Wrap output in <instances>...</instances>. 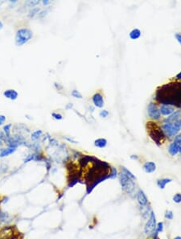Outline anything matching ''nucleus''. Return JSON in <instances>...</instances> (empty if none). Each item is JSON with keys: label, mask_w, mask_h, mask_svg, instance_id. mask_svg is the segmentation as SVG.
Segmentation results:
<instances>
[{"label": "nucleus", "mask_w": 181, "mask_h": 239, "mask_svg": "<svg viewBox=\"0 0 181 239\" xmlns=\"http://www.w3.org/2000/svg\"><path fill=\"white\" fill-rule=\"evenodd\" d=\"M71 95L73 97V98H78V99L82 98V94H81L78 90H76V89H73V90L72 91Z\"/></svg>", "instance_id": "obj_26"}, {"label": "nucleus", "mask_w": 181, "mask_h": 239, "mask_svg": "<svg viewBox=\"0 0 181 239\" xmlns=\"http://www.w3.org/2000/svg\"><path fill=\"white\" fill-rule=\"evenodd\" d=\"M39 3V1H38V0H35V1H27V2H25V4H26L27 6H28V7H36V5H38Z\"/></svg>", "instance_id": "obj_27"}, {"label": "nucleus", "mask_w": 181, "mask_h": 239, "mask_svg": "<svg viewBox=\"0 0 181 239\" xmlns=\"http://www.w3.org/2000/svg\"><path fill=\"white\" fill-rule=\"evenodd\" d=\"M92 101L94 106L97 107V108H102L104 106V105H105L103 96L100 93H96L92 97Z\"/></svg>", "instance_id": "obj_8"}, {"label": "nucleus", "mask_w": 181, "mask_h": 239, "mask_svg": "<svg viewBox=\"0 0 181 239\" xmlns=\"http://www.w3.org/2000/svg\"><path fill=\"white\" fill-rule=\"evenodd\" d=\"M155 98L160 104L181 109V81H171L159 86Z\"/></svg>", "instance_id": "obj_1"}, {"label": "nucleus", "mask_w": 181, "mask_h": 239, "mask_svg": "<svg viewBox=\"0 0 181 239\" xmlns=\"http://www.w3.org/2000/svg\"><path fill=\"white\" fill-rule=\"evenodd\" d=\"M175 38L178 41V43L181 45V33H176L175 34Z\"/></svg>", "instance_id": "obj_35"}, {"label": "nucleus", "mask_w": 181, "mask_h": 239, "mask_svg": "<svg viewBox=\"0 0 181 239\" xmlns=\"http://www.w3.org/2000/svg\"><path fill=\"white\" fill-rule=\"evenodd\" d=\"M122 172L126 175V176H128L129 178H131V179H133L134 181V180H136V177H135V176H134L131 171H129L126 168H125V167H122Z\"/></svg>", "instance_id": "obj_19"}, {"label": "nucleus", "mask_w": 181, "mask_h": 239, "mask_svg": "<svg viewBox=\"0 0 181 239\" xmlns=\"http://www.w3.org/2000/svg\"><path fill=\"white\" fill-rule=\"evenodd\" d=\"M109 115H110V113H109V111H108L107 109H102L99 113L100 117L103 118H107L108 116H109Z\"/></svg>", "instance_id": "obj_32"}, {"label": "nucleus", "mask_w": 181, "mask_h": 239, "mask_svg": "<svg viewBox=\"0 0 181 239\" xmlns=\"http://www.w3.org/2000/svg\"><path fill=\"white\" fill-rule=\"evenodd\" d=\"M155 228H156V217L155 213L151 211L150 213L149 219L144 226V232L147 234H152L155 230Z\"/></svg>", "instance_id": "obj_6"}, {"label": "nucleus", "mask_w": 181, "mask_h": 239, "mask_svg": "<svg viewBox=\"0 0 181 239\" xmlns=\"http://www.w3.org/2000/svg\"><path fill=\"white\" fill-rule=\"evenodd\" d=\"M65 139H66V140L69 141V142H72V143H77V142H76V141H75V140H73V138H65Z\"/></svg>", "instance_id": "obj_40"}, {"label": "nucleus", "mask_w": 181, "mask_h": 239, "mask_svg": "<svg viewBox=\"0 0 181 239\" xmlns=\"http://www.w3.org/2000/svg\"><path fill=\"white\" fill-rule=\"evenodd\" d=\"M117 176H118V171H117V169L115 168H111L109 178L110 179H113V178H116Z\"/></svg>", "instance_id": "obj_24"}, {"label": "nucleus", "mask_w": 181, "mask_h": 239, "mask_svg": "<svg viewBox=\"0 0 181 239\" xmlns=\"http://www.w3.org/2000/svg\"><path fill=\"white\" fill-rule=\"evenodd\" d=\"M176 78L177 80H181V71L176 75Z\"/></svg>", "instance_id": "obj_39"}, {"label": "nucleus", "mask_w": 181, "mask_h": 239, "mask_svg": "<svg viewBox=\"0 0 181 239\" xmlns=\"http://www.w3.org/2000/svg\"><path fill=\"white\" fill-rule=\"evenodd\" d=\"M141 35H142V32L139 28H134L131 31V32L129 34V36L133 40H135V39H138L139 38H140Z\"/></svg>", "instance_id": "obj_17"}, {"label": "nucleus", "mask_w": 181, "mask_h": 239, "mask_svg": "<svg viewBox=\"0 0 181 239\" xmlns=\"http://www.w3.org/2000/svg\"><path fill=\"white\" fill-rule=\"evenodd\" d=\"M55 86L56 87V89H57L58 90H60V89H63V87H62V86H60V84H58V83H56V82H55Z\"/></svg>", "instance_id": "obj_37"}, {"label": "nucleus", "mask_w": 181, "mask_h": 239, "mask_svg": "<svg viewBox=\"0 0 181 239\" xmlns=\"http://www.w3.org/2000/svg\"><path fill=\"white\" fill-rule=\"evenodd\" d=\"M118 179H119L121 187L124 192H126L127 194H132L134 192V190L135 188V184H134L133 179L126 176V175L122 172L119 173Z\"/></svg>", "instance_id": "obj_5"}, {"label": "nucleus", "mask_w": 181, "mask_h": 239, "mask_svg": "<svg viewBox=\"0 0 181 239\" xmlns=\"http://www.w3.org/2000/svg\"><path fill=\"white\" fill-rule=\"evenodd\" d=\"M6 120H7V118H6V116H4V115H0V126L1 125H3L4 122H6Z\"/></svg>", "instance_id": "obj_36"}, {"label": "nucleus", "mask_w": 181, "mask_h": 239, "mask_svg": "<svg viewBox=\"0 0 181 239\" xmlns=\"http://www.w3.org/2000/svg\"><path fill=\"white\" fill-rule=\"evenodd\" d=\"M152 239H159V238H157V237H156V236H155V237H154V238H153Z\"/></svg>", "instance_id": "obj_46"}, {"label": "nucleus", "mask_w": 181, "mask_h": 239, "mask_svg": "<svg viewBox=\"0 0 181 239\" xmlns=\"http://www.w3.org/2000/svg\"><path fill=\"white\" fill-rule=\"evenodd\" d=\"M7 142V137H6L5 134L3 131L0 130V146H2L3 143Z\"/></svg>", "instance_id": "obj_29"}, {"label": "nucleus", "mask_w": 181, "mask_h": 239, "mask_svg": "<svg viewBox=\"0 0 181 239\" xmlns=\"http://www.w3.org/2000/svg\"><path fill=\"white\" fill-rule=\"evenodd\" d=\"M171 182H172V179L171 178H162V179H157V185L160 189H164L166 185H168Z\"/></svg>", "instance_id": "obj_16"}, {"label": "nucleus", "mask_w": 181, "mask_h": 239, "mask_svg": "<svg viewBox=\"0 0 181 239\" xmlns=\"http://www.w3.org/2000/svg\"><path fill=\"white\" fill-rule=\"evenodd\" d=\"M147 114L149 118L153 120H159L161 118L159 109L158 108L157 105L154 102H151L147 106Z\"/></svg>", "instance_id": "obj_7"}, {"label": "nucleus", "mask_w": 181, "mask_h": 239, "mask_svg": "<svg viewBox=\"0 0 181 239\" xmlns=\"http://www.w3.org/2000/svg\"><path fill=\"white\" fill-rule=\"evenodd\" d=\"M168 152L172 156H176L179 153V144L175 140L170 143V145L168 147Z\"/></svg>", "instance_id": "obj_14"}, {"label": "nucleus", "mask_w": 181, "mask_h": 239, "mask_svg": "<svg viewBox=\"0 0 181 239\" xmlns=\"http://www.w3.org/2000/svg\"><path fill=\"white\" fill-rule=\"evenodd\" d=\"M12 127V124L9 123V124L5 125L3 127V132L5 134L6 137H7V139L9 138H11V127Z\"/></svg>", "instance_id": "obj_20"}, {"label": "nucleus", "mask_w": 181, "mask_h": 239, "mask_svg": "<svg viewBox=\"0 0 181 239\" xmlns=\"http://www.w3.org/2000/svg\"><path fill=\"white\" fill-rule=\"evenodd\" d=\"M52 117H53L54 119L58 120V121L63 119V115H61V114H60V113H56V112H53V113H52Z\"/></svg>", "instance_id": "obj_28"}, {"label": "nucleus", "mask_w": 181, "mask_h": 239, "mask_svg": "<svg viewBox=\"0 0 181 239\" xmlns=\"http://www.w3.org/2000/svg\"><path fill=\"white\" fill-rule=\"evenodd\" d=\"M160 114L164 116H169L174 111H175V107L171 106H166V105H161L159 108Z\"/></svg>", "instance_id": "obj_12"}, {"label": "nucleus", "mask_w": 181, "mask_h": 239, "mask_svg": "<svg viewBox=\"0 0 181 239\" xmlns=\"http://www.w3.org/2000/svg\"><path fill=\"white\" fill-rule=\"evenodd\" d=\"M136 199L138 200V203L142 207H144L148 204V199H147V196L144 193L142 190L139 189L136 193Z\"/></svg>", "instance_id": "obj_10"}, {"label": "nucleus", "mask_w": 181, "mask_h": 239, "mask_svg": "<svg viewBox=\"0 0 181 239\" xmlns=\"http://www.w3.org/2000/svg\"><path fill=\"white\" fill-rule=\"evenodd\" d=\"M3 96L5 97L6 98L11 100V101H16V99L18 98L19 93L16 89H6L3 92Z\"/></svg>", "instance_id": "obj_11"}, {"label": "nucleus", "mask_w": 181, "mask_h": 239, "mask_svg": "<svg viewBox=\"0 0 181 239\" xmlns=\"http://www.w3.org/2000/svg\"><path fill=\"white\" fill-rule=\"evenodd\" d=\"M35 157H36V153L30 154V155H28V156H27L26 159H24V163L27 164V163L32 161V160H35Z\"/></svg>", "instance_id": "obj_31"}, {"label": "nucleus", "mask_w": 181, "mask_h": 239, "mask_svg": "<svg viewBox=\"0 0 181 239\" xmlns=\"http://www.w3.org/2000/svg\"><path fill=\"white\" fill-rule=\"evenodd\" d=\"M16 149H17L16 147H8L7 148H2L1 153H0V158L9 156L11 154H13L16 151Z\"/></svg>", "instance_id": "obj_15"}, {"label": "nucleus", "mask_w": 181, "mask_h": 239, "mask_svg": "<svg viewBox=\"0 0 181 239\" xmlns=\"http://www.w3.org/2000/svg\"><path fill=\"white\" fill-rule=\"evenodd\" d=\"M39 7H33L30 10V11H29L28 16L30 18H33V17H35V16H36L37 14H39Z\"/></svg>", "instance_id": "obj_22"}, {"label": "nucleus", "mask_w": 181, "mask_h": 239, "mask_svg": "<svg viewBox=\"0 0 181 239\" xmlns=\"http://www.w3.org/2000/svg\"><path fill=\"white\" fill-rule=\"evenodd\" d=\"M174 239H181V237L180 236H176V238H175Z\"/></svg>", "instance_id": "obj_44"}, {"label": "nucleus", "mask_w": 181, "mask_h": 239, "mask_svg": "<svg viewBox=\"0 0 181 239\" xmlns=\"http://www.w3.org/2000/svg\"><path fill=\"white\" fill-rule=\"evenodd\" d=\"M147 130L149 137L157 144L158 146L162 145L165 140V135L163 134L162 128L154 122H147Z\"/></svg>", "instance_id": "obj_2"}, {"label": "nucleus", "mask_w": 181, "mask_h": 239, "mask_svg": "<svg viewBox=\"0 0 181 239\" xmlns=\"http://www.w3.org/2000/svg\"><path fill=\"white\" fill-rule=\"evenodd\" d=\"M142 168H143V170H144V172L146 173H153L156 170V164L154 162L151 161L146 162L143 164Z\"/></svg>", "instance_id": "obj_13"}, {"label": "nucleus", "mask_w": 181, "mask_h": 239, "mask_svg": "<svg viewBox=\"0 0 181 239\" xmlns=\"http://www.w3.org/2000/svg\"><path fill=\"white\" fill-rule=\"evenodd\" d=\"M3 23H2V22L0 21V30H1V29H3Z\"/></svg>", "instance_id": "obj_43"}, {"label": "nucleus", "mask_w": 181, "mask_h": 239, "mask_svg": "<svg viewBox=\"0 0 181 239\" xmlns=\"http://www.w3.org/2000/svg\"><path fill=\"white\" fill-rule=\"evenodd\" d=\"M181 117V110H176L174 111L171 115L167 117L163 121V123H175L178 120L180 119Z\"/></svg>", "instance_id": "obj_9"}, {"label": "nucleus", "mask_w": 181, "mask_h": 239, "mask_svg": "<svg viewBox=\"0 0 181 239\" xmlns=\"http://www.w3.org/2000/svg\"><path fill=\"white\" fill-rule=\"evenodd\" d=\"M47 10H41L40 12H39L38 16H39V17H40V18H44L45 16H47Z\"/></svg>", "instance_id": "obj_34"}, {"label": "nucleus", "mask_w": 181, "mask_h": 239, "mask_svg": "<svg viewBox=\"0 0 181 239\" xmlns=\"http://www.w3.org/2000/svg\"><path fill=\"white\" fill-rule=\"evenodd\" d=\"M131 158L134 159H139V157H138V156H136V155H132V156H131Z\"/></svg>", "instance_id": "obj_42"}, {"label": "nucleus", "mask_w": 181, "mask_h": 239, "mask_svg": "<svg viewBox=\"0 0 181 239\" xmlns=\"http://www.w3.org/2000/svg\"><path fill=\"white\" fill-rule=\"evenodd\" d=\"M33 38V32L30 28H22L17 30L15 37V44L16 46L20 47L22 45L27 44Z\"/></svg>", "instance_id": "obj_3"}, {"label": "nucleus", "mask_w": 181, "mask_h": 239, "mask_svg": "<svg viewBox=\"0 0 181 239\" xmlns=\"http://www.w3.org/2000/svg\"><path fill=\"white\" fill-rule=\"evenodd\" d=\"M161 128L166 137H176L181 130V118L175 123H164Z\"/></svg>", "instance_id": "obj_4"}, {"label": "nucleus", "mask_w": 181, "mask_h": 239, "mask_svg": "<svg viewBox=\"0 0 181 239\" xmlns=\"http://www.w3.org/2000/svg\"><path fill=\"white\" fill-rule=\"evenodd\" d=\"M107 145V140L104 138H99L94 140V146L98 148H104Z\"/></svg>", "instance_id": "obj_18"}, {"label": "nucleus", "mask_w": 181, "mask_h": 239, "mask_svg": "<svg viewBox=\"0 0 181 239\" xmlns=\"http://www.w3.org/2000/svg\"><path fill=\"white\" fill-rule=\"evenodd\" d=\"M1 149H2V148H1ZM1 149H0V153H1Z\"/></svg>", "instance_id": "obj_47"}, {"label": "nucleus", "mask_w": 181, "mask_h": 239, "mask_svg": "<svg viewBox=\"0 0 181 239\" xmlns=\"http://www.w3.org/2000/svg\"><path fill=\"white\" fill-rule=\"evenodd\" d=\"M8 220H10V216L7 213L1 212L0 213V222H7Z\"/></svg>", "instance_id": "obj_23"}, {"label": "nucleus", "mask_w": 181, "mask_h": 239, "mask_svg": "<svg viewBox=\"0 0 181 239\" xmlns=\"http://www.w3.org/2000/svg\"><path fill=\"white\" fill-rule=\"evenodd\" d=\"M179 152L181 154V144L180 145V147H179Z\"/></svg>", "instance_id": "obj_45"}, {"label": "nucleus", "mask_w": 181, "mask_h": 239, "mask_svg": "<svg viewBox=\"0 0 181 239\" xmlns=\"http://www.w3.org/2000/svg\"><path fill=\"white\" fill-rule=\"evenodd\" d=\"M42 3L44 4V5L47 6V5H48V4H50V3H51V2H50V1H48V0H44V1H42Z\"/></svg>", "instance_id": "obj_38"}, {"label": "nucleus", "mask_w": 181, "mask_h": 239, "mask_svg": "<svg viewBox=\"0 0 181 239\" xmlns=\"http://www.w3.org/2000/svg\"><path fill=\"white\" fill-rule=\"evenodd\" d=\"M165 217L167 219H168V220H172L174 217L173 213L171 211H167L165 213Z\"/></svg>", "instance_id": "obj_33"}, {"label": "nucleus", "mask_w": 181, "mask_h": 239, "mask_svg": "<svg viewBox=\"0 0 181 239\" xmlns=\"http://www.w3.org/2000/svg\"><path fill=\"white\" fill-rule=\"evenodd\" d=\"M163 230V222H159L158 224H156V228H155V234H158L159 233Z\"/></svg>", "instance_id": "obj_25"}, {"label": "nucleus", "mask_w": 181, "mask_h": 239, "mask_svg": "<svg viewBox=\"0 0 181 239\" xmlns=\"http://www.w3.org/2000/svg\"><path fill=\"white\" fill-rule=\"evenodd\" d=\"M42 134L43 131L40 130H36V131H34V132L32 134V137H31V138H32V140L34 141V142H36L37 140H39V138L42 136Z\"/></svg>", "instance_id": "obj_21"}, {"label": "nucleus", "mask_w": 181, "mask_h": 239, "mask_svg": "<svg viewBox=\"0 0 181 239\" xmlns=\"http://www.w3.org/2000/svg\"><path fill=\"white\" fill-rule=\"evenodd\" d=\"M73 104H72V103H68V106H66V109H72V108H73Z\"/></svg>", "instance_id": "obj_41"}, {"label": "nucleus", "mask_w": 181, "mask_h": 239, "mask_svg": "<svg viewBox=\"0 0 181 239\" xmlns=\"http://www.w3.org/2000/svg\"><path fill=\"white\" fill-rule=\"evenodd\" d=\"M172 199H173L174 202L176 203V204H180V203H181V193L178 192V193L175 194Z\"/></svg>", "instance_id": "obj_30"}]
</instances>
